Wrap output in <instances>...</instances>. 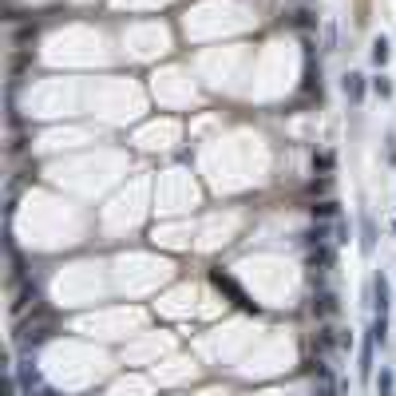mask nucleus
Returning <instances> with one entry per match:
<instances>
[{"label": "nucleus", "mask_w": 396, "mask_h": 396, "mask_svg": "<svg viewBox=\"0 0 396 396\" xmlns=\"http://www.w3.org/2000/svg\"><path fill=\"white\" fill-rule=\"evenodd\" d=\"M210 282L218 285L222 293H230V298H234V305H242V309H253V301H246V293H242V285H238L234 278L226 273V269H214V273H210Z\"/></svg>", "instance_id": "nucleus-1"}, {"label": "nucleus", "mask_w": 396, "mask_h": 396, "mask_svg": "<svg viewBox=\"0 0 396 396\" xmlns=\"http://www.w3.org/2000/svg\"><path fill=\"white\" fill-rule=\"evenodd\" d=\"M388 305H393V285H388L384 273H377V278H373V309H377V317L388 321Z\"/></svg>", "instance_id": "nucleus-2"}, {"label": "nucleus", "mask_w": 396, "mask_h": 396, "mask_svg": "<svg viewBox=\"0 0 396 396\" xmlns=\"http://www.w3.org/2000/svg\"><path fill=\"white\" fill-rule=\"evenodd\" d=\"M341 92H345L357 107H361V99H364V76H361V72H348V76L341 79Z\"/></svg>", "instance_id": "nucleus-3"}, {"label": "nucleus", "mask_w": 396, "mask_h": 396, "mask_svg": "<svg viewBox=\"0 0 396 396\" xmlns=\"http://www.w3.org/2000/svg\"><path fill=\"white\" fill-rule=\"evenodd\" d=\"M373 246H377V226H373V214L364 210L361 214V253H373Z\"/></svg>", "instance_id": "nucleus-4"}, {"label": "nucleus", "mask_w": 396, "mask_h": 396, "mask_svg": "<svg viewBox=\"0 0 396 396\" xmlns=\"http://www.w3.org/2000/svg\"><path fill=\"white\" fill-rule=\"evenodd\" d=\"M368 60L377 63V67H384V63L393 60V44H388V36H377V40H373V52H368Z\"/></svg>", "instance_id": "nucleus-5"}, {"label": "nucleus", "mask_w": 396, "mask_h": 396, "mask_svg": "<svg viewBox=\"0 0 396 396\" xmlns=\"http://www.w3.org/2000/svg\"><path fill=\"white\" fill-rule=\"evenodd\" d=\"M377 396H396V377H393V368H380V377H377Z\"/></svg>", "instance_id": "nucleus-6"}, {"label": "nucleus", "mask_w": 396, "mask_h": 396, "mask_svg": "<svg viewBox=\"0 0 396 396\" xmlns=\"http://www.w3.org/2000/svg\"><path fill=\"white\" fill-rule=\"evenodd\" d=\"M373 345H377V341L368 337V341H364V348H361V368H357V373H361V380L373 377Z\"/></svg>", "instance_id": "nucleus-7"}, {"label": "nucleus", "mask_w": 396, "mask_h": 396, "mask_svg": "<svg viewBox=\"0 0 396 396\" xmlns=\"http://www.w3.org/2000/svg\"><path fill=\"white\" fill-rule=\"evenodd\" d=\"M333 309H337V298H333V293H317V298H313V313L329 317Z\"/></svg>", "instance_id": "nucleus-8"}, {"label": "nucleus", "mask_w": 396, "mask_h": 396, "mask_svg": "<svg viewBox=\"0 0 396 396\" xmlns=\"http://www.w3.org/2000/svg\"><path fill=\"white\" fill-rule=\"evenodd\" d=\"M373 92H377L380 99H388V95H393V83H388V79L380 76V79H373Z\"/></svg>", "instance_id": "nucleus-9"}, {"label": "nucleus", "mask_w": 396, "mask_h": 396, "mask_svg": "<svg viewBox=\"0 0 396 396\" xmlns=\"http://www.w3.org/2000/svg\"><path fill=\"white\" fill-rule=\"evenodd\" d=\"M388 163L396 167V131H388Z\"/></svg>", "instance_id": "nucleus-10"}, {"label": "nucleus", "mask_w": 396, "mask_h": 396, "mask_svg": "<svg viewBox=\"0 0 396 396\" xmlns=\"http://www.w3.org/2000/svg\"><path fill=\"white\" fill-rule=\"evenodd\" d=\"M348 238H353V234H348V226H345V222H341V226H337V242H341V246H345Z\"/></svg>", "instance_id": "nucleus-11"}, {"label": "nucleus", "mask_w": 396, "mask_h": 396, "mask_svg": "<svg viewBox=\"0 0 396 396\" xmlns=\"http://www.w3.org/2000/svg\"><path fill=\"white\" fill-rule=\"evenodd\" d=\"M393 234H396V218H393Z\"/></svg>", "instance_id": "nucleus-12"}]
</instances>
